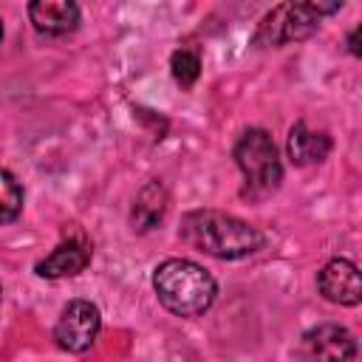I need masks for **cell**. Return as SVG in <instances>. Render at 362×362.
Segmentation results:
<instances>
[{"mask_svg": "<svg viewBox=\"0 0 362 362\" xmlns=\"http://www.w3.org/2000/svg\"><path fill=\"white\" fill-rule=\"evenodd\" d=\"M181 240L195 252H204L218 260H238L263 246V232L252 223L218 212V209H195L181 221Z\"/></svg>", "mask_w": 362, "mask_h": 362, "instance_id": "obj_1", "label": "cell"}, {"mask_svg": "<svg viewBox=\"0 0 362 362\" xmlns=\"http://www.w3.org/2000/svg\"><path fill=\"white\" fill-rule=\"evenodd\" d=\"M153 288L161 305L178 317H198L215 303V280L212 274L184 257H170L156 266Z\"/></svg>", "mask_w": 362, "mask_h": 362, "instance_id": "obj_2", "label": "cell"}, {"mask_svg": "<svg viewBox=\"0 0 362 362\" xmlns=\"http://www.w3.org/2000/svg\"><path fill=\"white\" fill-rule=\"evenodd\" d=\"M342 3H283L274 6L257 25V45H286L311 37L325 14L339 11Z\"/></svg>", "mask_w": 362, "mask_h": 362, "instance_id": "obj_3", "label": "cell"}, {"mask_svg": "<svg viewBox=\"0 0 362 362\" xmlns=\"http://www.w3.org/2000/svg\"><path fill=\"white\" fill-rule=\"evenodd\" d=\"M235 161L246 178V189L252 195L272 192L283 178V164L272 136L260 127L246 130L235 144Z\"/></svg>", "mask_w": 362, "mask_h": 362, "instance_id": "obj_4", "label": "cell"}, {"mask_svg": "<svg viewBox=\"0 0 362 362\" xmlns=\"http://www.w3.org/2000/svg\"><path fill=\"white\" fill-rule=\"evenodd\" d=\"M99 328H102L99 308L90 300H71L54 325V339L68 354H85L93 345Z\"/></svg>", "mask_w": 362, "mask_h": 362, "instance_id": "obj_5", "label": "cell"}, {"mask_svg": "<svg viewBox=\"0 0 362 362\" xmlns=\"http://www.w3.org/2000/svg\"><path fill=\"white\" fill-rule=\"evenodd\" d=\"M297 356L300 362H354L356 339L348 328L337 322H322L303 334Z\"/></svg>", "mask_w": 362, "mask_h": 362, "instance_id": "obj_6", "label": "cell"}, {"mask_svg": "<svg viewBox=\"0 0 362 362\" xmlns=\"http://www.w3.org/2000/svg\"><path fill=\"white\" fill-rule=\"evenodd\" d=\"M317 288L328 303L337 305H356L362 300V280H359V269L345 260V257H334L322 266L320 277H317Z\"/></svg>", "mask_w": 362, "mask_h": 362, "instance_id": "obj_7", "label": "cell"}, {"mask_svg": "<svg viewBox=\"0 0 362 362\" xmlns=\"http://www.w3.org/2000/svg\"><path fill=\"white\" fill-rule=\"evenodd\" d=\"M90 263V246L79 238H68L62 240L48 257H42L34 272L40 277H48V280H59V277H74L79 272H85V266Z\"/></svg>", "mask_w": 362, "mask_h": 362, "instance_id": "obj_8", "label": "cell"}, {"mask_svg": "<svg viewBox=\"0 0 362 362\" xmlns=\"http://www.w3.org/2000/svg\"><path fill=\"white\" fill-rule=\"evenodd\" d=\"M28 17L40 34L59 37L79 25V6L71 0H37L28 6Z\"/></svg>", "mask_w": 362, "mask_h": 362, "instance_id": "obj_9", "label": "cell"}, {"mask_svg": "<svg viewBox=\"0 0 362 362\" xmlns=\"http://www.w3.org/2000/svg\"><path fill=\"white\" fill-rule=\"evenodd\" d=\"M288 158L300 167L305 164H317L322 161L328 153H331V139L322 133V130H311L305 122H297L291 130H288Z\"/></svg>", "mask_w": 362, "mask_h": 362, "instance_id": "obj_10", "label": "cell"}, {"mask_svg": "<svg viewBox=\"0 0 362 362\" xmlns=\"http://www.w3.org/2000/svg\"><path fill=\"white\" fill-rule=\"evenodd\" d=\"M164 212H167V189H164L161 181H150L136 195V204H133V229H139V232L153 229L164 218Z\"/></svg>", "mask_w": 362, "mask_h": 362, "instance_id": "obj_11", "label": "cell"}, {"mask_svg": "<svg viewBox=\"0 0 362 362\" xmlns=\"http://www.w3.org/2000/svg\"><path fill=\"white\" fill-rule=\"evenodd\" d=\"M23 209V187L6 170H0V223H8Z\"/></svg>", "mask_w": 362, "mask_h": 362, "instance_id": "obj_12", "label": "cell"}, {"mask_svg": "<svg viewBox=\"0 0 362 362\" xmlns=\"http://www.w3.org/2000/svg\"><path fill=\"white\" fill-rule=\"evenodd\" d=\"M170 68H173V76H175V82L181 88H192L195 79H198V74H201V59H198L195 51L178 48L173 54V59H170Z\"/></svg>", "mask_w": 362, "mask_h": 362, "instance_id": "obj_13", "label": "cell"}, {"mask_svg": "<svg viewBox=\"0 0 362 362\" xmlns=\"http://www.w3.org/2000/svg\"><path fill=\"white\" fill-rule=\"evenodd\" d=\"M356 37H359V28H354V31H351V37H348V48H351V54H359V45H356Z\"/></svg>", "mask_w": 362, "mask_h": 362, "instance_id": "obj_14", "label": "cell"}, {"mask_svg": "<svg viewBox=\"0 0 362 362\" xmlns=\"http://www.w3.org/2000/svg\"><path fill=\"white\" fill-rule=\"evenodd\" d=\"M0 40H3V23H0Z\"/></svg>", "mask_w": 362, "mask_h": 362, "instance_id": "obj_15", "label": "cell"}]
</instances>
